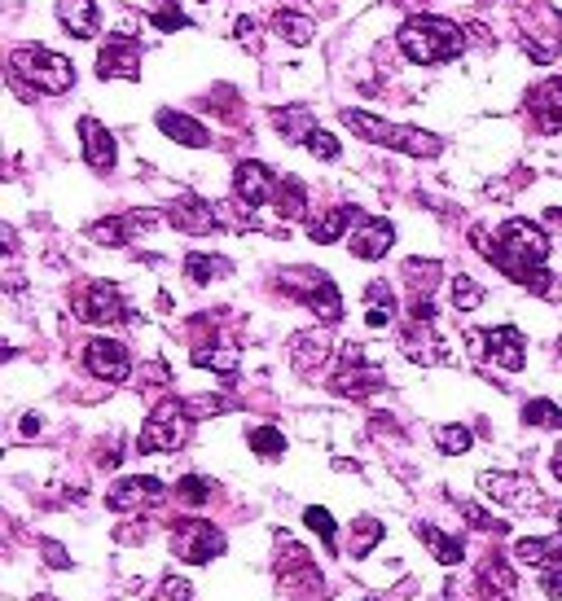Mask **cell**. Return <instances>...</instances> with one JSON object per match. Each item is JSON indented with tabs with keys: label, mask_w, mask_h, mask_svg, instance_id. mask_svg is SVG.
I'll return each instance as SVG.
<instances>
[{
	"label": "cell",
	"mask_w": 562,
	"mask_h": 601,
	"mask_svg": "<svg viewBox=\"0 0 562 601\" xmlns=\"http://www.w3.org/2000/svg\"><path fill=\"white\" fill-rule=\"evenodd\" d=\"M475 247L484 251L488 264H497L510 281L519 286H532V290H549V273H545V260H549V237L540 224L532 220H505L497 228V237L488 242V228H475Z\"/></svg>",
	"instance_id": "1"
},
{
	"label": "cell",
	"mask_w": 562,
	"mask_h": 601,
	"mask_svg": "<svg viewBox=\"0 0 562 601\" xmlns=\"http://www.w3.org/2000/svg\"><path fill=\"white\" fill-rule=\"evenodd\" d=\"M400 53L409 62H422V66H439V62H453L462 49H466V32L448 18H435V14H422V18H409L400 27Z\"/></svg>",
	"instance_id": "2"
},
{
	"label": "cell",
	"mask_w": 562,
	"mask_h": 601,
	"mask_svg": "<svg viewBox=\"0 0 562 601\" xmlns=\"http://www.w3.org/2000/svg\"><path fill=\"white\" fill-rule=\"evenodd\" d=\"M344 124H348L357 137L374 141V146H387V150H400V154H413V159H435V154L444 150L439 137H430V133H422V128L387 124V118H378V114H370V110H344Z\"/></svg>",
	"instance_id": "3"
},
{
	"label": "cell",
	"mask_w": 562,
	"mask_h": 601,
	"mask_svg": "<svg viewBox=\"0 0 562 601\" xmlns=\"http://www.w3.org/2000/svg\"><path fill=\"white\" fill-rule=\"evenodd\" d=\"M10 71L14 79H27L36 92H49V97H62L75 88V66L71 58L53 53V49H40V45H27V49H14L10 53Z\"/></svg>",
	"instance_id": "4"
},
{
	"label": "cell",
	"mask_w": 562,
	"mask_h": 601,
	"mask_svg": "<svg viewBox=\"0 0 562 601\" xmlns=\"http://www.w3.org/2000/svg\"><path fill=\"white\" fill-rule=\"evenodd\" d=\"M189 426H193L189 404H180V400H163V404L150 413V422L141 426V435H137V452H176V448L189 439Z\"/></svg>",
	"instance_id": "5"
},
{
	"label": "cell",
	"mask_w": 562,
	"mask_h": 601,
	"mask_svg": "<svg viewBox=\"0 0 562 601\" xmlns=\"http://www.w3.org/2000/svg\"><path fill=\"white\" fill-rule=\"evenodd\" d=\"M282 286H286L290 299H299L303 308H312L325 325H334V321L344 316V299H339V290H334V281H329L325 273L290 268V273H282Z\"/></svg>",
	"instance_id": "6"
},
{
	"label": "cell",
	"mask_w": 562,
	"mask_h": 601,
	"mask_svg": "<svg viewBox=\"0 0 562 601\" xmlns=\"http://www.w3.org/2000/svg\"><path fill=\"white\" fill-rule=\"evenodd\" d=\"M383 370L374 365V360L365 355V347H344V355H339V370H334V378H329V391L334 396H352V400H365V396H374V391H383Z\"/></svg>",
	"instance_id": "7"
},
{
	"label": "cell",
	"mask_w": 562,
	"mask_h": 601,
	"mask_svg": "<svg viewBox=\"0 0 562 601\" xmlns=\"http://www.w3.org/2000/svg\"><path fill=\"white\" fill-rule=\"evenodd\" d=\"M172 553L189 566H202V562L224 553V531L207 518H185V523L172 527Z\"/></svg>",
	"instance_id": "8"
},
{
	"label": "cell",
	"mask_w": 562,
	"mask_h": 601,
	"mask_svg": "<svg viewBox=\"0 0 562 601\" xmlns=\"http://www.w3.org/2000/svg\"><path fill=\"white\" fill-rule=\"evenodd\" d=\"M71 308H75V316L88 321V325H120V321H128V303H124L120 286H110V281H88V286H79L75 299H71Z\"/></svg>",
	"instance_id": "9"
},
{
	"label": "cell",
	"mask_w": 562,
	"mask_h": 601,
	"mask_svg": "<svg viewBox=\"0 0 562 601\" xmlns=\"http://www.w3.org/2000/svg\"><path fill=\"white\" fill-rule=\"evenodd\" d=\"M84 370H88L92 378H101V383H128L133 355H128V347L115 342V338H88V342H84Z\"/></svg>",
	"instance_id": "10"
},
{
	"label": "cell",
	"mask_w": 562,
	"mask_h": 601,
	"mask_svg": "<svg viewBox=\"0 0 562 601\" xmlns=\"http://www.w3.org/2000/svg\"><path fill=\"white\" fill-rule=\"evenodd\" d=\"M277 189H282V180H277L264 163L247 159V163L234 167V193H238V202H242L247 211H251V206H268V202H277Z\"/></svg>",
	"instance_id": "11"
},
{
	"label": "cell",
	"mask_w": 562,
	"mask_h": 601,
	"mask_svg": "<svg viewBox=\"0 0 562 601\" xmlns=\"http://www.w3.org/2000/svg\"><path fill=\"white\" fill-rule=\"evenodd\" d=\"M163 497H167V488L159 484V478L133 474V478H120V484L105 492V505L115 510V514H128V510H150V505H159Z\"/></svg>",
	"instance_id": "12"
},
{
	"label": "cell",
	"mask_w": 562,
	"mask_h": 601,
	"mask_svg": "<svg viewBox=\"0 0 562 601\" xmlns=\"http://www.w3.org/2000/svg\"><path fill=\"white\" fill-rule=\"evenodd\" d=\"M479 488H484V497H492L497 505H510V510H527L536 501L532 478L527 474H510V469H484Z\"/></svg>",
	"instance_id": "13"
},
{
	"label": "cell",
	"mask_w": 562,
	"mask_h": 601,
	"mask_svg": "<svg viewBox=\"0 0 562 601\" xmlns=\"http://www.w3.org/2000/svg\"><path fill=\"white\" fill-rule=\"evenodd\" d=\"M97 75L101 79H137L141 75V45L128 36H110L97 53Z\"/></svg>",
	"instance_id": "14"
},
{
	"label": "cell",
	"mask_w": 562,
	"mask_h": 601,
	"mask_svg": "<svg viewBox=\"0 0 562 601\" xmlns=\"http://www.w3.org/2000/svg\"><path fill=\"white\" fill-rule=\"evenodd\" d=\"M167 224L180 228V233H189V237H207V233L220 228V211H215L207 198L185 193V198H176V202L167 206Z\"/></svg>",
	"instance_id": "15"
},
{
	"label": "cell",
	"mask_w": 562,
	"mask_h": 601,
	"mask_svg": "<svg viewBox=\"0 0 562 601\" xmlns=\"http://www.w3.org/2000/svg\"><path fill=\"white\" fill-rule=\"evenodd\" d=\"M79 141H84V163L92 167V172H115V163H120V150H115V137L105 133V124L101 118H92V114H84L79 118Z\"/></svg>",
	"instance_id": "16"
},
{
	"label": "cell",
	"mask_w": 562,
	"mask_h": 601,
	"mask_svg": "<svg viewBox=\"0 0 562 601\" xmlns=\"http://www.w3.org/2000/svg\"><path fill=\"white\" fill-rule=\"evenodd\" d=\"M479 338H484V351H488L492 365H501L510 374H519L527 365V342H523V334L514 325H497V329H488Z\"/></svg>",
	"instance_id": "17"
},
{
	"label": "cell",
	"mask_w": 562,
	"mask_h": 601,
	"mask_svg": "<svg viewBox=\"0 0 562 601\" xmlns=\"http://www.w3.org/2000/svg\"><path fill=\"white\" fill-rule=\"evenodd\" d=\"M527 114L540 133H562V79H540L527 92Z\"/></svg>",
	"instance_id": "18"
},
{
	"label": "cell",
	"mask_w": 562,
	"mask_h": 601,
	"mask_svg": "<svg viewBox=\"0 0 562 601\" xmlns=\"http://www.w3.org/2000/svg\"><path fill=\"white\" fill-rule=\"evenodd\" d=\"M400 347H404L409 360H417V365H439V360H448L444 342L435 338V321H417V316H413V321L400 329Z\"/></svg>",
	"instance_id": "19"
},
{
	"label": "cell",
	"mask_w": 562,
	"mask_h": 601,
	"mask_svg": "<svg viewBox=\"0 0 562 601\" xmlns=\"http://www.w3.org/2000/svg\"><path fill=\"white\" fill-rule=\"evenodd\" d=\"M391 242H396V228H391V220H357V228H352V255L357 260H383L387 251H391Z\"/></svg>",
	"instance_id": "20"
},
{
	"label": "cell",
	"mask_w": 562,
	"mask_h": 601,
	"mask_svg": "<svg viewBox=\"0 0 562 601\" xmlns=\"http://www.w3.org/2000/svg\"><path fill=\"white\" fill-rule=\"evenodd\" d=\"M325 360H329V334L325 329H303V334L290 338V365H295V374L312 378Z\"/></svg>",
	"instance_id": "21"
},
{
	"label": "cell",
	"mask_w": 562,
	"mask_h": 601,
	"mask_svg": "<svg viewBox=\"0 0 562 601\" xmlns=\"http://www.w3.org/2000/svg\"><path fill=\"white\" fill-rule=\"evenodd\" d=\"M58 23L75 40H92L101 32V10H97V0H58Z\"/></svg>",
	"instance_id": "22"
},
{
	"label": "cell",
	"mask_w": 562,
	"mask_h": 601,
	"mask_svg": "<svg viewBox=\"0 0 562 601\" xmlns=\"http://www.w3.org/2000/svg\"><path fill=\"white\" fill-rule=\"evenodd\" d=\"M514 558L523 566L553 571V566H562V536H523V540H514Z\"/></svg>",
	"instance_id": "23"
},
{
	"label": "cell",
	"mask_w": 562,
	"mask_h": 601,
	"mask_svg": "<svg viewBox=\"0 0 562 601\" xmlns=\"http://www.w3.org/2000/svg\"><path fill=\"white\" fill-rule=\"evenodd\" d=\"M159 133L172 137L176 146H189V150H207L211 146V133L189 114H176V110H159Z\"/></svg>",
	"instance_id": "24"
},
{
	"label": "cell",
	"mask_w": 562,
	"mask_h": 601,
	"mask_svg": "<svg viewBox=\"0 0 562 601\" xmlns=\"http://www.w3.org/2000/svg\"><path fill=\"white\" fill-rule=\"evenodd\" d=\"M352 220H365V215L357 206H329L321 220L308 224V237H312V242H321V247H329V242H339V237L352 228Z\"/></svg>",
	"instance_id": "25"
},
{
	"label": "cell",
	"mask_w": 562,
	"mask_h": 601,
	"mask_svg": "<svg viewBox=\"0 0 562 601\" xmlns=\"http://www.w3.org/2000/svg\"><path fill=\"white\" fill-rule=\"evenodd\" d=\"M413 531H417V540L430 549V558H435L439 566H458V562L466 558V544H462L458 536H444L435 523H417Z\"/></svg>",
	"instance_id": "26"
},
{
	"label": "cell",
	"mask_w": 562,
	"mask_h": 601,
	"mask_svg": "<svg viewBox=\"0 0 562 601\" xmlns=\"http://www.w3.org/2000/svg\"><path fill=\"white\" fill-rule=\"evenodd\" d=\"M479 588H484V601L492 597V588H497V601H514V588H519V584H514L510 562L492 553V558L484 562V571H479Z\"/></svg>",
	"instance_id": "27"
},
{
	"label": "cell",
	"mask_w": 562,
	"mask_h": 601,
	"mask_svg": "<svg viewBox=\"0 0 562 601\" xmlns=\"http://www.w3.org/2000/svg\"><path fill=\"white\" fill-rule=\"evenodd\" d=\"M273 32H277L286 45L303 49V45H312V36H316V23H312L308 14H299V10H277V14H273Z\"/></svg>",
	"instance_id": "28"
},
{
	"label": "cell",
	"mask_w": 562,
	"mask_h": 601,
	"mask_svg": "<svg viewBox=\"0 0 562 601\" xmlns=\"http://www.w3.org/2000/svg\"><path fill=\"white\" fill-rule=\"evenodd\" d=\"M396 295H391V286L387 281H370V290H365V321L374 325V329H387L391 321H396Z\"/></svg>",
	"instance_id": "29"
},
{
	"label": "cell",
	"mask_w": 562,
	"mask_h": 601,
	"mask_svg": "<svg viewBox=\"0 0 562 601\" xmlns=\"http://www.w3.org/2000/svg\"><path fill=\"white\" fill-rule=\"evenodd\" d=\"M229 273H234V264L224 260V255H202V251H189V255H185V277H189L193 286L220 281V277H229Z\"/></svg>",
	"instance_id": "30"
},
{
	"label": "cell",
	"mask_w": 562,
	"mask_h": 601,
	"mask_svg": "<svg viewBox=\"0 0 562 601\" xmlns=\"http://www.w3.org/2000/svg\"><path fill=\"white\" fill-rule=\"evenodd\" d=\"M273 124H277V133L286 137V141H308L312 133H316V114L312 110H303V105H290V110H277L273 114Z\"/></svg>",
	"instance_id": "31"
},
{
	"label": "cell",
	"mask_w": 562,
	"mask_h": 601,
	"mask_svg": "<svg viewBox=\"0 0 562 601\" xmlns=\"http://www.w3.org/2000/svg\"><path fill=\"white\" fill-rule=\"evenodd\" d=\"M238 347H193V365L215 374H238Z\"/></svg>",
	"instance_id": "32"
},
{
	"label": "cell",
	"mask_w": 562,
	"mask_h": 601,
	"mask_svg": "<svg viewBox=\"0 0 562 601\" xmlns=\"http://www.w3.org/2000/svg\"><path fill=\"white\" fill-rule=\"evenodd\" d=\"M282 215H290V220H299L303 215V206H308V189H303V180H295V176H282V189H277V202H273Z\"/></svg>",
	"instance_id": "33"
},
{
	"label": "cell",
	"mask_w": 562,
	"mask_h": 601,
	"mask_svg": "<svg viewBox=\"0 0 562 601\" xmlns=\"http://www.w3.org/2000/svg\"><path fill=\"white\" fill-rule=\"evenodd\" d=\"M523 422L540 426V430H562V409L553 400H527L523 404Z\"/></svg>",
	"instance_id": "34"
},
{
	"label": "cell",
	"mask_w": 562,
	"mask_h": 601,
	"mask_svg": "<svg viewBox=\"0 0 562 601\" xmlns=\"http://www.w3.org/2000/svg\"><path fill=\"white\" fill-rule=\"evenodd\" d=\"M383 536H387V527L378 518H357L352 523V558H365Z\"/></svg>",
	"instance_id": "35"
},
{
	"label": "cell",
	"mask_w": 562,
	"mask_h": 601,
	"mask_svg": "<svg viewBox=\"0 0 562 601\" xmlns=\"http://www.w3.org/2000/svg\"><path fill=\"white\" fill-rule=\"evenodd\" d=\"M479 303H484V286H479L475 277L458 273V277H453V308H458V312H475Z\"/></svg>",
	"instance_id": "36"
},
{
	"label": "cell",
	"mask_w": 562,
	"mask_h": 601,
	"mask_svg": "<svg viewBox=\"0 0 562 601\" xmlns=\"http://www.w3.org/2000/svg\"><path fill=\"white\" fill-rule=\"evenodd\" d=\"M251 448H255L264 461H273V456H282V452H286V439H282V430H277V426H255V430H251Z\"/></svg>",
	"instance_id": "37"
},
{
	"label": "cell",
	"mask_w": 562,
	"mask_h": 601,
	"mask_svg": "<svg viewBox=\"0 0 562 601\" xmlns=\"http://www.w3.org/2000/svg\"><path fill=\"white\" fill-rule=\"evenodd\" d=\"M435 443H439L444 452H453V456H462V452H471L475 435H471L466 426H439V430H435Z\"/></svg>",
	"instance_id": "38"
},
{
	"label": "cell",
	"mask_w": 562,
	"mask_h": 601,
	"mask_svg": "<svg viewBox=\"0 0 562 601\" xmlns=\"http://www.w3.org/2000/svg\"><path fill=\"white\" fill-rule=\"evenodd\" d=\"M176 501L202 505V501H211V484H207V478H198V474H185L180 484H176Z\"/></svg>",
	"instance_id": "39"
},
{
	"label": "cell",
	"mask_w": 562,
	"mask_h": 601,
	"mask_svg": "<svg viewBox=\"0 0 562 601\" xmlns=\"http://www.w3.org/2000/svg\"><path fill=\"white\" fill-rule=\"evenodd\" d=\"M303 523L325 540V549H334V518H329V510H321V505H308L303 510Z\"/></svg>",
	"instance_id": "40"
},
{
	"label": "cell",
	"mask_w": 562,
	"mask_h": 601,
	"mask_svg": "<svg viewBox=\"0 0 562 601\" xmlns=\"http://www.w3.org/2000/svg\"><path fill=\"white\" fill-rule=\"evenodd\" d=\"M303 150H308L312 159H325V163H334V159H339V141H334L329 133H321V128H316V133L303 141Z\"/></svg>",
	"instance_id": "41"
},
{
	"label": "cell",
	"mask_w": 562,
	"mask_h": 601,
	"mask_svg": "<svg viewBox=\"0 0 562 601\" xmlns=\"http://www.w3.org/2000/svg\"><path fill=\"white\" fill-rule=\"evenodd\" d=\"M458 510H462V518H466L475 531H505V523H497V518H492V514H484L479 505H458Z\"/></svg>",
	"instance_id": "42"
},
{
	"label": "cell",
	"mask_w": 562,
	"mask_h": 601,
	"mask_svg": "<svg viewBox=\"0 0 562 601\" xmlns=\"http://www.w3.org/2000/svg\"><path fill=\"white\" fill-rule=\"evenodd\" d=\"M150 23H154L159 32H185V27H189V18H185V14H176V5H172V10H154V14H150Z\"/></svg>",
	"instance_id": "43"
},
{
	"label": "cell",
	"mask_w": 562,
	"mask_h": 601,
	"mask_svg": "<svg viewBox=\"0 0 562 601\" xmlns=\"http://www.w3.org/2000/svg\"><path fill=\"white\" fill-rule=\"evenodd\" d=\"M159 592H163V597H154V601H189V584H185V579H176V575H167Z\"/></svg>",
	"instance_id": "44"
},
{
	"label": "cell",
	"mask_w": 562,
	"mask_h": 601,
	"mask_svg": "<svg viewBox=\"0 0 562 601\" xmlns=\"http://www.w3.org/2000/svg\"><path fill=\"white\" fill-rule=\"evenodd\" d=\"M540 592H545V597H562V566L540 571Z\"/></svg>",
	"instance_id": "45"
},
{
	"label": "cell",
	"mask_w": 562,
	"mask_h": 601,
	"mask_svg": "<svg viewBox=\"0 0 562 601\" xmlns=\"http://www.w3.org/2000/svg\"><path fill=\"white\" fill-rule=\"evenodd\" d=\"M40 549H45V558H49V566H58V571L66 566V549H62V544H53V540H45Z\"/></svg>",
	"instance_id": "46"
},
{
	"label": "cell",
	"mask_w": 562,
	"mask_h": 601,
	"mask_svg": "<svg viewBox=\"0 0 562 601\" xmlns=\"http://www.w3.org/2000/svg\"><path fill=\"white\" fill-rule=\"evenodd\" d=\"M553 474H558V478H562V443H558V448H553Z\"/></svg>",
	"instance_id": "47"
},
{
	"label": "cell",
	"mask_w": 562,
	"mask_h": 601,
	"mask_svg": "<svg viewBox=\"0 0 562 601\" xmlns=\"http://www.w3.org/2000/svg\"><path fill=\"white\" fill-rule=\"evenodd\" d=\"M154 5H159V10H172V5H176V0H154Z\"/></svg>",
	"instance_id": "48"
},
{
	"label": "cell",
	"mask_w": 562,
	"mask_h": 601,
	"mask_svg": "<svg viewBox=\"0 0 562 601\" xmlns=\"http://www.w3.org/2000/svg\"><path fill=\"white\" fill-rule=\"evenodd\" d=\"M40 601H58V597H40Z\"/></svg>",
	"instance_id": "49"
}]
</instances>
